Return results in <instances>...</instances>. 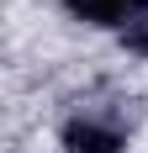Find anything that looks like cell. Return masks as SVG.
Masks as SVG:
<instances>
[{
	"label": "cell",
	"mask_w": 148,
	"mask_h": 153,
	"mask_svg": "<svg viewBox=\"0 0 148 153\" xmlns=\"http://www.w3.org/2000/svg\"><path fill=\"white\" fill-rule=\"evenodd\" d=\"M74 21H90V27H122L132 16L138 0H64Z\"/></svg>",
	"instance_id": "obj_2"
},
{
	"label": "cell",
	"mask_w": 148,
	"mask_h": 153,
	"mask_svg": "<svg viewBox=\"0 0 148 153\" xmlns=\"http://www.w3.org/2000/svg\"><path fill=\"white\" fill-rule=\"evenodd\" d=\"M122 148H127L122 132L95 122V116H79V122L64 127V153H122Z\"/></svg>",
	"instance_id": "obj_1"
},
{
	"label": "cell",
	"mask_w": 148,
	"mask_h": 153,
	"mask_svg": "<svg viewBox=\"0 0 148 153\" xmlns=\"http://www.w3.org/2000/svg\"><path fill=\"white\" fill-rule=\"evenodd\" d=\"M122 42H127V53L148 58V0H138V5H132V16L122 21Z\"/></svg>",
	"instance_id": "obj_3"
}]
</instances>
